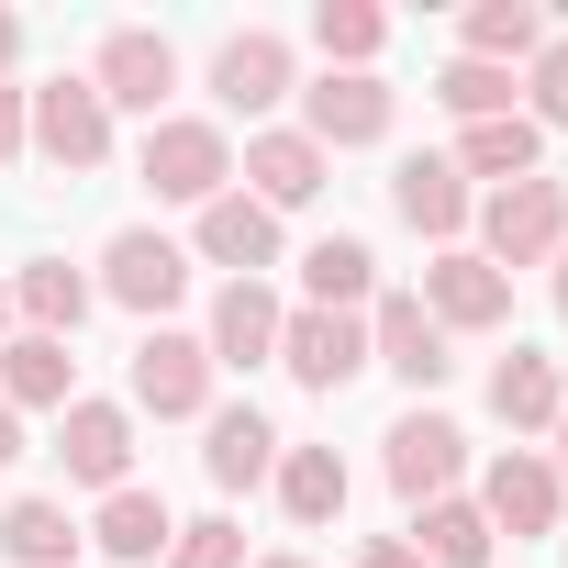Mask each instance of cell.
Segmentation results:
<instances>
[{"label": "cell", "instance_id": "e0dca14e", "mask_svg": "<svg viewBox=\"0 0 568 568\" xmlns=\"http://www.w3.org/2000/svg\"><path fill=\"white\" fill-rule=\"evenodd\" d=\"M390 201H402V223L413 234H468V179L446 168V156H402V179H390Z\"/></svg>", "mask_w": 568, "mask_h": 568}, {"label": "cell", "instance_id": "4dcf8cb0", "mask_svg": "<svg viewBox=\"0 0 568 568\" xmlns=\"http://www.w3.org/2000/svg\"><path fill=\"white\" fill-rule=\"evenodd\" d=\"M435 101H446L457 123H501V112H513V68H479V57H457V68L435 79Z\"/></svg>", "mask_w": 568, "mask_h": 568}, {"label": "cell", "instance_id": "8d00e7d4", "mask_svg": "<svg viewBox=\"0 0 568 568\" xmlns=\"http://www.w3.org/2000/svg\"><path fill=\"white\" fill-rule=\"evenodd\" d=\"M23 57V12H0V68H12Z\"/></svg>", "mask_w": 568, "mask_h": 568}, {"label": "cell", "instance_id": "3957f363", "mask_svg": "<svg viewBox=\"0 0 568 568\" xmlns=\"http://www.w3.org/2000/svg\"><path fill=\"white\" fill-rule=\"evenodd\" d=\"M424 313H435V335H490L501 313H513V278L490 267V256H468V245H446L435 267H424V291H413Z\"/></svg>", "mask_w": 568, "mask_h": 568}, {"label": "cell", "instance_id": "e575fe53", "mask_svg": "<svg viewBox=\"0 0 568 568\" xmlns=\"http://www.w3.org/2000/svg\"><path fill=\"white\" fill-rule=\"evenodd\" d=\"M368 568H424V557H413L402 535H368Z\"/></svg>", "mask_w": 568, "mask_h": 568}, {"label": "cell", "instance_id": "f546056e", "mask_svg": "<svg viewBox=\"0 0 568 568\" xmlns=\"http://www.w3.org/2000/svg\"><path fill=\"white\" fill-rule=\"evenodd\" d=\"M313 45H324L335 68H368V57L390 45V23L368 12V0H324V12H313Z\"/></svg>", "mask_w": 568, "mask_h": 568}, {"label": "cell", "instance_id": "5bb4252c", "mask_svg": "<svg viewBox=\"0 0 568 568\" xmlns=\"http://www.w3.org/2000/svg\"><path fill=\"white\" fill-rule=\"evenodd\" d=\"M278 324H291V313H278L267 302V278H234V291L212 302V368H256V357H278Z\"/></svg>", "mask_w": 568, "mask_h": 568}, {"label": "cell", "instance_id": "9a60e30c", "mask_svg": "<svg viewBox=\"0 0 568 568\" xmlns=\"http://www.w3.org/2000/svg\"><path fill=\"white\" fill-rule=\"evenodd\" d=\"M201 256H212V267H234V278H256V267L278 256V212H267V201H245V190L201 201Z\"/></svg>", "mask_w": 568, "mask_h": 568}, {"label": "cell", "instance_id": "5b68a950", "mask_svg": "<svg viewBox=\"0 0 568 568\" xmlns=\"http://www.w3.org/2000/svg\"><path fill=\"white\" fill-rule=\"evenodd\" d=\"M134 402H145L156 424H190V413H212V346L156 324V335L134 346Z\"/></svg>", "mask_w": 568, "mask_h": 568}, {"label": "cell", "instance_id": "30bf717a", "mask_svg": "<svg viewBox=\"0 0 568 568\" xmlns=\"http://www.w3.org/2000/svg\"><path fill=\"white\" fill-rule=\"evenodd\" d=\"M101 291H112L123 313H168V302L190 291V256H179L168 234L134 223V234H112V256H101Z\"/></svg>", "mask_w": 568, "mask_h": 568}, {"label": "cell", "instance_id": "1f68e13d", "mask_svg": "<svg viewBox=\"0 0 568 568\" xmlns=\"http://www.w3.org/2000/svg\"><path fill=\"white\" fill-rule=\"evenodd\" d=\"M168 568H245V535L212 513V524H179V546H168Z\"/></svg>", "mask_w": 568, "mask_h": 568}, {"label": "cell", "instance_id": "f35d334b", "mask_svg": "<svg viewBox=\"0 0 568 568\" xmlns=\"http://www.w3.org/2000/svg\"><path fill=\"white\" fill-rule=\"evenodd\" d=\"M557 468H568V413H557Z\"/></svg>", "mask_w": 568, "mask_h": 568}, {"label": "cell", "instance_id": "d590c367", "mask_svg": "<svg viewBox=\"0 0 568 568\" xmlns=\"http://www.w3.org/2000/svg\"><path fill=\"white\" fill-rule=\"evenodd\" d=\"M23 457V424H12V402H0V468H12Z\"/></svg>", "mask_w": 568, "mask_h": 568}, {"label": "cell", "instance_id": "d6986e66", "mask_svg": "<svg viewBox=\"0 0 568 568\" xmlns=\"http://www.w3.org/2000/svg\"><path fill=\"white\" fill-rule=\"evenodd\" d=\"M212 90H223L234 112H267L278 90H291V45H278V34H223V57H212Z\"/></svg>", "mask_w": 568, "mask_h": 568}, {"label": "cell", "instance_id": "ba28073f", "mask_svg": "<svg viewBox=\"0 0 568 568\" xmlns=\"http://www.w3.org/2000/svg\"><path fill=\"white\" fill-rule=\"evenodd\" d=\"M379 446H390V490H402V501H446L457 468H468V435H457L446 413H402Z\"/></svg>", "mask_w": 568, "mask_h": 568}, {"label": "cell", "instance_id": "9c48e42d", "mask_svg": "<svg viewBox=\"0 0 568 568\" xmlns=\"http://www.w3.org/2000/svg\"><path fill=\"white\" fill-rule=\"evenodd\" d=\"M368 368H390V379H413V390H435L457 357H446V335H435V313L413 302V291H390L379 313H368Z\"/></svg>", "mask_w": 568, "mask_h": 568}, {"label": "cell", "instance_id": "7402d4cb", "mask_svg": "<svg viewBox=\"0 0 568 568\" xmlns=\"http://www.w3.org/2000/svg\"><path fill=\"white\" fill-rule=\"evenodd\" d=\"M0 402H12V413H68V346L57 335L0 346Z\"/></svg>", "mask_w": 568, "mask_h": 568}, {"label": "cell", "instance_id": "7a4b0ae2", "mask_svg": "<svg viewBox=\"0 0 568 568\" xmlns=\"http://www.w3.org/2000/svg\"><path fill=\"white\" fill-rule=\"evenodd\" d=\"M479 234H490V245H479L490 267H535V256L568 245V190H557V179H513V190H490Z\"/></svg>", "mask_w": 568, "mask_h": 568}, {"label": "cell", "instance_id": "4316f807", "mask_svg": "<svg viewBox=\"0 0 568 568\" xmlns=\"http://www.w3.org/2000/svg\"><path fill=\"white\" fill-rule=\"evenodd\" d=\"M12 302L34 313V335H57V346H68V335H79V313H90V278H79L68 256H45V267H23V278H12Z\"/></svg>", "mask_w": 568, "mask_h": 568}, {"label": "cell", "instance_id": "74e56055", "mask_svg": "<svg viewBox=\"0 0 568 568\" xmlns=\"http://www.w3.org/2000/svg\"><path fill=\"white\" fill-rule=\"evenodd\" d=\"M557 313H568V245H557Z\"/></svg>", "mask_w": 568, "mask_h": 568}, {"label": "cell", "instance_id": "4fadbf2b", "mask_svg": "<svg viewBox=\"0 0 568 568\" xmlns=\"http://www.w3.org/2000/svg\"><path fill=\"white\" fill-rule=\"evenodd\" d=\"M479 513H490V535H557V468L546 457H490V490H479Z\"/></svg>", "mask_w": 568, "mask_h": 568}, {"label": "cell", "instance_id": "6da1fadb", "mask_svg": "<svg viewBox=\"0 0 568 568\" xmlns=\"http://www.w3.org/2000/svg\"><path fill=\"white\" fill-rule=\"evenodd\" d=\"M23 145H45V168H101L112 156V112L90 79H45L23 90Z\"/></svg>", "mask_w": 568, "mask_h": 568}, {"label": "cell", "instance_id": "d6a6232c", "mask_svg": "<svg viewBox=\"0 0 568 568\" xmlns=\"http://www.w3.org/2000/svg\"><path fill=\"white\" fill-rule=\"evenodd\" d=\"M524 90H535V112H524V123H535V134H557V123H568V45H535V79H524Z\"/></svg>", "mask_w": 568, "mask_h": 568}, {"label": "cell", "instance_id": "8fae6325", "mask_svg": "<svg viewBox=\"0 0 568 568\" xmlns=\"http://www.w3.org/2000/svg\"><path fill=\"white\" fill-rule=\"evenodd\" d=\"M302 112H313V145H379V134H390V90H379L368 68H324V79L302 90Z\"/></svg>", "mask_w": 568, "mask_h": 568}, {"label": "cell", "instance_id": "ffe728a7", "mask_svg": "<svg viewBox=\"0 0 568 568\" xmlns=\"http://www.w3.org/2000/svg\"><path fill=\"white\" fill-rule=\"evenodd\" d=\"M535 156H546V134H535L524 112H501V123H468L446 168H457V179H501V190H513V179H535Z\"/></svg>", "mask_w": 568, "mask_h": 568}, {"label": "cell", "instance_id": "83f0119b", "mask_svg": "<svg viewBox=\"0 0 568 568\" xmlns=\"http://www.w3.org/2000/svg\"><path fill=\"white\" fill-rule=\"evenodd\" d=\"M368 267H379V256H368L357 234H324V245L302 256V278H313V313H357V302H368Z\"/></svg>", "mask_w": 568, "mask_h": 568}, {"label": "cell", "instance_id": "ab89813d", "mask_svg": "<svg viewBox=\"0 0 568 568\" xmlns=\"http://www.w3.org/2000/svg\"><path fill=\"white\" fill-rule=\"evenodd\" d=\"M267 568H302V557H267Z\"/></svg>", "mask_w": 568, "mask_h": 568}, {"label": "cell", "instance_id": "f1b7e54d", "mask_svg": "<svg viewBox=\"0 0 568 568\" xmlns=\"http://www.w3.org/2000/svg\"><path fill=\"white\" fill-rule=\"evenodd\" d=\"M535 45H546V12H535V0H479V12H468V57H479V68L535 57Z\"/></svg>", "mask_w": 568, "mask_h": 568}, {"label": "cell", "instance_id": "2e32d148", "mask_svg": "<svg viewBox=\"0 0 568 568\" xmlns=\"http://www.w3.org/2000/svg\"><path fill=\"white\" fill-rule=\"evenodd\" d=\"M245 179H256L245 201H267V212H302V201L324 190V145H313V134H256V145H245Z\"/></svg>", "mask_w": 568, "mask_h": 568}, {"label": "cell", "instance_id": "d4e9b609", "mask_svg": "<svg viewBox=\"0 0 568 568\" xmlns=\"http://www.w3.org/2000/svg\"><path fill=\"white\" fill-rule=\"evenodd\" d=\"M101 546L145 568V557H168V546H179V524H168V501H156V490H134V479H123V490L101 501Z\"/></svg>", "mask_w": 568, "mask_h": 568}, {"label": "cell", "instance_id": "8992f818", "mask_svg": "<svg viewBox=\"0 0 568 568\" xmlns=\"http://www.w3.org/2000/svg\"><path fill=\"white\" fill-rule=\"evenodd\" d=\"M90 90H101V112H156V101L179 90V57H168V34H145V23H112V34H101V68H90Z\"/></svg>", "mask_w": 568, "mask_h": 568}, {"label": "cell", "instance_id": "52a82bcc", "mask_svg": "<svg viewBox=\"0 0 568 568\" xmlns=\"http://www.w3.org/2000/svg\"><path fill=\"white\" fill-rule=\"evenodd\" d=\"M278 368H291L302 390H346L368 368V324L357 313H291L278 324Z\"/></svg>", "mask_w": 568, "mask_h": 568}, {"label": "cell", "instance_id": "cb8c5ba5", "mask_svg": "<svg viewBox=\"0 0 568 568\" xmlns=\"http://www.w3.org/2000/svg\"><path fill=\"white\" fill-rule=\"evenodd\" d=\"M0 557H12V568H68L79 557L68 501H12V513H0Z\"/></svg>", "mask_w": 568, "mask_h": 568}, {"label": "cell", "instance_id": "603a6c76", "mask_svg": "<svg viewBox=\"0 0 568 568\" xmlns=\"http://www.w3.org/2000/svg\"><path fill=\"white\" fill-rule=\"evenodd\" d=\"M278 501H291V524H335L346 513V457L335 446H291L278 457Z\"/></svg>", "mask_w": 568, "mask_h": 568}, {"label": "cell", "instance_id": "44dd1931", "mask_svg": "<svg viewBox=\"0 0 568 568\" xmlns=\"http://www.w3.org/2000/svg\"><path fill=\"white\" fill-rule=\"evenodd\" d=\"M490 413H501L513 435H535V424H557V413H568V390H557V357H535V346H513V357L490 368Z\"/></svg>", "mask_w": 568, "mask_h": 568}, {"label": "cell", "instance_id": "484cf974", "mask_svg": "<svg viewBox=\"0 0 568 568\" xmlns=\"http://www.w3.org/2000/svg\"><path fill=\"white\" fill-rule=\"evenodd\" d=\"M490 546H501V535H490V513H479V501H457V490H446V501H424V546H413L424 568H479Z\"/></svg>", "mask_w": 568, "mask_h": 568}, {"label": "cell", "instance_id": "ac0fdd59", "mask_svg": "<svg viewBox=\"0 0 568 568\" xmlns=\"http://www.w3.org/2000/svg\"><path fill=\"white\" fill-rule=\"evenodd\" d=\"M201 468H212L223 490H256V479L278 468V424H267L256 402H234V413H212V446H201Z\"/></svg>", "mask_w": 568, "mask_h": 568}, {"label": "cell", "instance_id": "7c38bea8", "mask_svg": "<svg viewBox=\"0 0 568 568\" xmlns=\"http://www.w3.org/2000/svg\"><path fill=\"white\" fill-rule=\"evenodd\" d=\"M57 457H68V479H90V490H123V468H134V424H123V402H68V424H57Z\"/></svg>", "mask_w": 568, "mask_h": 568}, {"label": "cell", "instance_id": "836d02e7", "mask_svg": "<svg viewBox=\"0 0 568 568\" xmlns=\"http://www.w3.org/2000/svg\"><path fill=\"white\" fill-rule=\"evenodd\" d=\"M23 156V90H0V168Z\"/></svg>", "mask_w": 568, "mask_h": 568}, {"label": "cell", "instance_id": "60d3db41", "mask_svg": "<svg viewBox=\"0 0 568 568\" xmlns=\"http://www.w3.org/2000/svg\"><path fill=\"white\" fill-rule=\"evenodd\" d=\"M0 313H12V302H0Z\"/></svg>", "mask_w": 568, "mask_h": 568}, {"label": "cell", "instance_id": "277c9868", "mask_svg": "<svg viewBox=\"0 0 568 568\" xmlns=\"http://www.w3.org/2000/svg\"><path fill=\"white\" fill-rule=\"evenodd\" d=\"M223 179H234L223 123H156L145 134V190L156 201H223Z\"/></svg>", "mask_w": 568, "mask_h": 568}]
</instances>
